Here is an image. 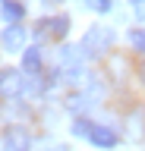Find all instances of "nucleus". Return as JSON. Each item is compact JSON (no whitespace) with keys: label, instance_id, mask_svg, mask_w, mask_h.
I'll return each mask as SVG.
<instances>
[{"label":"nucleus","instance_id":"obj_7","mask_svg":"<svg viewBox=\"0 0 145 151\" xmlns=\"http://www.w3.org/2000/svg\"><path fill=\"white\" fill-rule=\"evenodd\" d=\"M60 63L63 66H82V54H85V47L82 44H63V50H60Z\"/></svg>","mask_w":145,"mask_h":151},{"label":"nucleus","instance_id":"obj_12","mask_svg":"<svg viewBox=\"0 0 145 151\" xmlns=\"http://www.w3.org/2000/svg\"><path fill=\"white\" fill-rule=\"evenodd\" d=\"M88 9H95V13H107L110 9V0H85Z\"/></svg>","mask_w":145,"mask_h":151},{"label":"nucleus","instance_id":"obj_14","mask_svg":"<svg viewBox=\"0 0 145 151\" xmlns=\"http://www.w3.org/2000/svg\"><path fill=\"white\" fill-rule=\"evenodd\" d=\"M142 82H145V66H142Z\"/></svg>","mask_w":145,"mask_h":151},{"label":"nucleus","instance_id":"obj_8","mask_svg":"<svg viewBox=\"0 0 145 151\" xmlns=\"http://www.w3.org/2000/svg\"><path fill=\"white\" fill-rule=\"evenodd\" d=\"M3 19L6 22H22V16H25V6L22 3H16V0H3Z\"/></svg>","mask_w":145,"mask_h":151},{"label":"nucleus","instance_id":"obj_5","mask_svg":"<svg viewBox=\"0 0 145 151\" xmlns=\"http://www.w3.org/2000/svg\"><path fill=\"white\" fill-rule=\"evenodd\" d=\"M88 142L95 145V148H117V142H120V135H117L110 126H92V132H88Z\"/></svg>","mask_w":145,"mask_h":151},{"label":"nucleus","instance_id":"obj_10","mask_svg":"<svg viewBox=\"0 0 145 151\" xmlns=\"http://www.w3.org/2000/svg\"><path fill=\"white\" fill-rule=\"evenodd\" d=\"M92 126H95L92 120H85V116H76V120H73V135H79V139H88Z\"/></svg>","mask_w":145,"mask_h":151},{"label":"nucleus","instance_id":"obj_2","mask_svg":"<svg viewBox=\"0 0 145 151\" xmlns=\"http://www.w3.org/2000/svg\"><path fill=\"white\" fill-rule=\"evenodd\" d=\"M25 38H29V32L22 28V22H10V25L3 28V35H0V44H3L6 54H22Z\"/></svg>","mask_w":145,"mask_h":151},{"label":"nucleus","instance_id":"obj_11","mask_svg":"<svg viewBox=\"0 0 145 151\" xmlns=\"http://www.w3.org/2000/svg\"><path fill=\"white\" fill-rule=\"evenodd\" d=\"M126 38H129V44H133L139 54H145V28H129Z\"/></svg>","mask_w":145,"mask_h":151},{"label":"nucleus","instance_id":"obj_15","mask_svg":"<svg viewBox=\"0 0 145 151\" xmlns=\"http://www.w3.org/2000/svg\"><path fill=\"white\" fill-rule=\"evenodd\" d=\"M54 3H63V0H54Z\"/></svg>","mask_w":145,"mask_h":151},{"label":"nucleus","instance_id":"obj_13","mask_svg":"<svg viewBox=\"0 0 145 151\" xmlns=\"http://www.w3.org/2000/svg\"><path fill=\"white\" fill-rule=\"evenodd\" d=\"M133 13L139 22H145V0H133Z\"/></svg>","mask_w":145,"mask_h":151},{"label":"nucleus","instance_id":"obj_4","mask_svg":"<svg viewBox=\"0 0 145 151\" xmlns=\"http://www.w3.org/2000/svg\"><path fill=\"white\" fill-rule=\"evenodd\" d=\"M29 148H32L29 132L22 129V126H10L6 135H3V151H29Z\"/></svg>","mask_w":145,"mask_h":151},{"label":"nucleus","instance_id":"obj_1","mask_svg":"<svg viewBox=\"0 0 145 151\" xmlns=\"http://www.w3.org/2000/svg\"><path fill=\"white\" fill-rule=\"evenodd\" d=\"M114 28L110 25H92L85 32V38H82V47H85L88 57H98V54H107L110 50V44H114Z\"/></svg>","mask_w":145,"mask_h":151},{"label":"nucleus","instance_id":"obj_6","mask_svg":"<svg viewBox=\"0 0 145 151\" xmlns=\"http://www.w3.org/2000/svg\"><path fill=\"white\" fill-rule=\"evenodd\" d=\"M22 73L25 76H38L41 73V50L38 47H25L22 50Z\"/></svg>","mask_w":145,"mask_h":151},{"label":"nucleus","instance_id":"obj_3","mask_svg":"<svg viewBox=\"0 0 145 151\" xmlns=\"http://www.w3.org/2000/svg\"><path fill=\"white\" fill-rule=\"evenodd\" d=\"M25 91V79L19 69H0V94L3 98H16Z\"/></svg>","mask_w":145,"mask_h":151},{"label":"nucleus","instance_id":"obj_9","mask_svg":"<svg viewBox=\"0 0 145 151\" xmlns=\"http://www.w3.org/2000/svg\"><path fill=\"white\" fill-rule=\"evenodd\" d=\"M48 28H50V35L63 38V35L69 32V16H54V19H48Z\"/></svg>","mask_w":145,"mask_h":151}]
</instances>
